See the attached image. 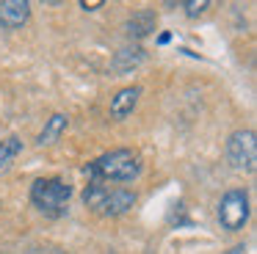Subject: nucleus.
Wrapping results in <instances>:
<instances>
[{
    "label": "nucleus",
    "mask_w": 257,
    "mask_h": 254,
    "mask_svg": "<svg viewBox=\"0 0 257 254\" xmlns=\"http://www.w3.org/2000/svg\"><path fill=\"white\" fill-rule=\"evenodd\" d=\"M89 182H133L141 174V158L133 149H111L86 166Z\"/></svg>",
    "instance_id": "f257e3e1"
},
{
    "label": "nucleus",
    "mask_w": 257,
    "mask_h": 254,
    "mask_svg": "<svg viewBox=\"0 0 257 254\" xmlns=\"http://www.w3.org/2000/svg\"><path fill=\"white\" fill-rule=\"evenodd\" d=\"M69 196H72V185H67L58 177H42V180H36L31 185V202H34V207L45 215H53V218L67 213Z\"/></svg>",
    "instance_id": "f03ea898"
},
{
    "label": "nucleus",
    "mask_w": 257,
    "mask_h": 254,
    "mask_svg": "<svg viewBox=\"0 0 257 254\" xmlns=\"http://www.w3.org/2000/svg\"><path fill=\"white\" fill-rule=\"evenodd\" d=\"M249 193L240 191V188H232L221 196L218 202V221L227 232H240L249 221Z\"/></svg>",
    "instance_id": "7ed1b4c3"
},
{
    "label": "nucleus",
    "mask_w": 257,
    "mask_h": 254,
    "mask_svg": "<svg viewBox=\"0 0 257 254\" xmlns=\"http://www.w3.org/2000/svg\"><path fill=\"white\" fill-rule=\"evenodd\" d=\"M227 160L235 169L254 171L257 163V144H254V130H235L227 138Z\"/></svg>",
    "instance_id": "20e7f679"
},
{
    "label": "nucleus",
    "mask_w": 257,
    "mask_h": 254,
    "mask_svg": "<svg viewBox=\"0 0 257 254\" xmlns=\"http://www.w3.org/2000/svg\"><path fill=\"white\" fill-rule=\"evenodd\" d=\"M31 17V3L28 0H6L0 3V28L6 31H17L28 22Z\"/></svg>",
    "instance_id": "39448f33"
},
{
    "label": "nucleus",
    "mask_w": 257,
    "mask_h": 254,
    "mask_svg": "<svg viewBox=\"0 0 257 254\" xmlns=\"http://www.w3.org/2000/svg\"><path fill=\"white\" fill-rule=\"evenodd\" d=\"M133 204H136V193L133 191H127V188H113V191H108L105 202L100 204L97 213H102V215H122V213H127Z\"/></svg>",
    "instance_id": "423d86ee"
},
{
    "label": "nucleus",
    "mask_w": 257,
    "mask_h": 254,
    "mask_svg": "<svg viewBox=\"0 0 257 254\" xmlns=\"http://www.w3.org/2000/svg\"><path fill=\"white\" fill-rule=\"evenodd\" d=\"M139 97H141V86L119 88V91L111 97V116L113 119H124V116H130L133 108H136V102H139Z\"/></svg>",
    "instance_id": "0eeeda50"
},
{
    "label": "nucleus",
    "mask_w": 257,
    "mask_h": 254,
    "mask_svg": "<svg viewBox=\"0 0 257 254\" xmlns=\"http://www.w3.org/2000/svg\"><path fill=\"white\" fill-rule=\"evenodd\" d=\"M155 22H158L155 11L144 9V11H136V14L124 22V31H127L130 39H144V36H150V33L155 31Z\"/></svg>",
    "instance_id": "6e6552de"
},
{
    "label": "nucleus",
    "mask_w": 257,
    "mask_h": 254,
    "mask_svg": "<svg viewBox=\"0 0 257 254\" xmlns=\"http://www.w3.org/2000/svg\"><path fill=\"white\" fill-rule=\"evenodd\" d=\"M67 124H69V119L64 113L50 116V119L45 121V127H42V133L36 136V144H39V147H47V144L58 141V138H61V133L67 130Z\"/></svg>",
    "instance_id": "1a4fd4ad"
},
{
    "label": "nucleus",
    "mask_w": 257,
    "mask_h": 254,
    "mask_svg": "<svg viewBox=\"0 0 257 254\" xmlns=\"http://www.w3.org/2000/svg\"><path fill=\"white\" fill-rule=\"evenodd\" d=\"M141 61H144V50L141 47H133V50H119L116 58H113V69L116 72H130L133 66H139Z\"/></svg>",
    "instance_id": "9d476101"
},
{
    "label": "nucleus",
    "mask_w": 257,
    "mask_h": 254,
    "mask_svg": "<svg viewBox=\"0 0 257 254\" xmlns=\"http://www.w3.org/2000/svg\"><path fill=\"white\" fill-rule=\"evenodd\" d=\"M23 152V141H20L17 136H9V138H3L0 141V171L6 169L9 163H12L17 155Z\"/></svg>",
    "instance_id": "9b49d317"
},
{
    "label": "nucleus",
    "mask_w": 257,
    "mask_h": 254,
    "mask_svg": "<svg viewBox=\"0 0 257 254\" xmlns=\"http://www.w3.org/2000/svg\"><path fill=\"white\" fill-rule=\"evenodd\" d=\"M108 191H111V188L102 185V182H89V185H86V191H83V202H86V207L100 210V204L105 202Z\"/></svg>",
    "instance_id": "f8f14e48"
},
{
    "label": "nucleus",
    "mask_w": 257,
    "mask_h": 254,
    "mask_svg": "<svg viewBox=\"0 0 257 254\" xmlns=\"http://www.w3.org/2000/svg\"><path fill=\"white\" fill-rule=\"evenodd\" d=\"M205 9H210V0H188L185 3V14L188 17H199Z\"/></svg>",
    "instance_id": "ddd939ff"
},
{
    "label": "nucleus",
    "mask_w": 257,
    "mask_h": 254,
    "mask_svg": "<svg viewBox=\"0 0 257 254\" xmlns=\"http://www.w3.org/2000/svg\"><path fill=\"white\" fill-rule=\"evenodd\" d=\"M80 6H83L86 11H94L97 6H102V0H94V3H86V0H80Z\"/></svg>",
    "instance_id": "4468645a"
}]
</instances>
